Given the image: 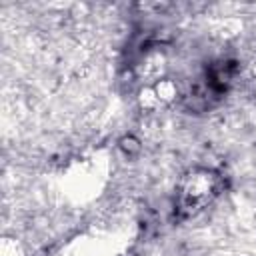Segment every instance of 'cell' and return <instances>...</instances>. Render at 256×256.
Segmentation results:
<instances>
[{
	"mask_svg": "<svg viewBox=\"0 0 256 256\" xmlns=\"http://www.w3.org/2000/svg\"><path fill=\"white\" fill-rule=\"evenodd\" d=\"M224 180L212 168H190L176 186V212L190 218L208 208L222 192Z\"/></svg>",
	"mask_w": 256,
	"mask_h": 256,
	"instance_id": "6da1fadb",
	"label": "cell"
},
{
	"mask_svg": "<svg viewBox=\"0 0 256 256\" xmlns=\"http://www.w3.org/2000/svg\"><path fill=\"white\" fill-rule=\"evenodd\" d=\"M254 90H256V70H254Z\"/></svg>",
	"mask_w": 256,
	"mask_h": 256,
	"instance_id": "7a4b0ae2",
	"label": "cell"
}]
</instances>
